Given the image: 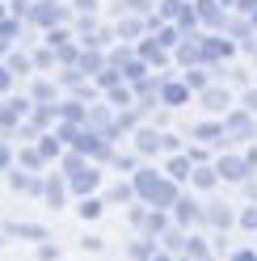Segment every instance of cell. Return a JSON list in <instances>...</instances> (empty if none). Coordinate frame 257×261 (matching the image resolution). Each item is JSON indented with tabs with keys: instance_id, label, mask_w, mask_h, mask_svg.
<instances>
[{
	"instance_id": "6da1fadb",
	"label": "cell",
	"mask_w": 257,
	"mask_h": 261,
	"mask_svg": "<svg viewBox=\"0 0 257 261\" xmlns=\"http://www.w3.org/2000/svg\"><path fill=\"white\" fill-rule=\"evenodd\" d=\"M223 177H232V181L245 177V165H240V160H223Z\"/></svg>"
},
{
	"instance_id": "7a4b0ae2",
	"label": "cell",
	"mask_w": 257,
	"mask_h": 261,
	"mask_svg": "<svg viewBox=\"0 0 257 261\" xmlns=\"http://www.w3.org/2000/svg\"><path fill=\"white\" fill-rule=\"evenodd\" d=\"M236 261H257V253H240V257H236Z\"/></svg>"
}]
</instances>
